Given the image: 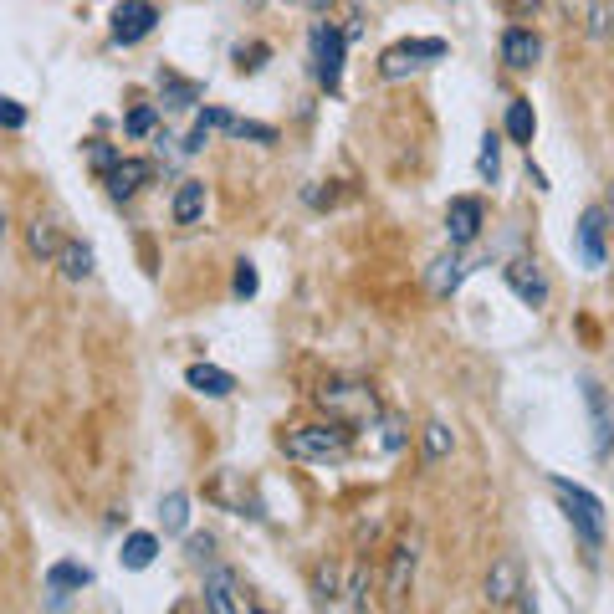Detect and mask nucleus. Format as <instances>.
<instances>
[{"label": "nucleus", "instance_id": "nucleus-1", "mask_svg": "<svg viewBox=\"0 0 614 614\" xmlns=\"http://www.w3.org/2000/svg\"><path fill=\"white\" fill-rule=\"evenodd\" d=\"M553 497L563 502V512L574 522V533L584 538V548L599 553L604 548V502L594 492H584L579 481H568V476H553Z\"/></svg>", "mask_w": 614, "mask_h": 614}, {"label": "nucleus", "instance_id": "nucleus-2", "mask_svg": "<svg viewBox=\"0 0 614 614\" xmlns=\"http://www.w3.org/2000/svg\"><path fill=\"white\" fill-rule=\"evenodd\" d=\"M282 451L292 461H343L348 456V430L338 420L328 425H297L282 435Z\"/></svg>", "mask_w": 614, "mask_h": 614}, {"label": "nucleus", "instance_id": "nucleus-3", "mask_svg": "<svg viewBox=\"0 0 614 614\" xmlns=\"http://www.w3.org/2000/svg\"><path fill=\"white\" fill-rule=\"evenodd\" d=\"M441 57H446V41H441V36L394 41V47L379 57V77H384V82H400V77H410V72H420V67H430V62H441Z\"/></svg>", "mask_w": 614, "mask_h": 614}, {"label": "nucleus", "instance_id": "nucleus-4", "mask_svg": "<svg viewBox=\"0 0 614 614\" xmlns=\"http://www.w3.org/2000/svg\"><path fill=\"white\" fill-rule=\"evenodd\" d=\"M343 52H348V41L333 21H318L313 26V77L323 93H338L343 87Z\"/></svg>", "mask_w": 614, "mask_h": 614}, {"label": "nucleus", "instance_id": "nucleus-5", "mask_svg": "<svg viewBox=\"0 0 614 614\" xmlns=\"http://www.w3.org/2000/svg\"><path fill=\"white\" fill-rule=\"evenodd\" d=\"M159 26V6L154 0H118L113 16H108V31L118 47H139V41Z\"/></svg>", "mask_w": 614, "mask_h": 614}, {"label": "nucleus", "instance_id": "nucleus-6", "mask_svg": "<svg viewBox=\"0 0 614 614\" xmlns=\"http://www.w3.org/2000/svg\"><path fill=\"white\" fill-rule=\"evenodd\" d=\"M318 400H323L328 415H338V425H343V420H374V415H379L374 394H369L364 384H343V379H333V384L318 389Z\"/></svg>", "mask_w": 614, "mask_h": 614}, {"label": "nucleus", "instance_id": "nucleus-7", "mask_svg": "<svg viewBox=\"0 0 614 614\" xmlns=\"http://www.w3.org/2000/svg\"><path fill=\"white\" fill-rule=\"evenodd\" d=\"M502 277H507V287H512L522 302H528V307H543V302H548V277L538 272V261H533V256H517V261H507Z\"/></svg>", "mask_w": 614, "mask_h": 614}, {"label": "nucleus", "instance_id": "nucleus-8", "mask_svg": "<svg viewBox=\"0 0 614 614\" xmlns=\"http://www.w3.org/2000/svg\"><path fill=\"white\" fill-rule=\"evenodd\" d=\"M149 180H154V164L149 159H118L113 169H103V185H108L113 200H134Z\"/></svg>", "mask_w": 614, "mask_h": 614}, {"label": "nucleus", "instance_id": "nucleus-9", "mask_svg": "<svg viewBox=\"0 0 614 614\" xmlns=\"http://www.w3.org/2000/svg\"><path fill=\"white\" fill-rule=\"evenodd\" d=\"M481 236V200L476 195H456L446 205V241L451 246H471Z\"/></svg>", "mask_w": 614, "mask_h": 614}, {"label": "nucleus", "instance_id": "nucleus-10", "mask_svg": "<svg viewBox=\"0 0 614 614\" xmlns=\"http://www.w3.org/2000/svg\"><path fill=\"white\" fill-rule=\"evenodd\" d=\"M584 405H589V425H594V456L604 461L614 451V415H609V400L594 379H584Z\"/></svg>", "mask_w": 614, "mask_h": 614}, {"label": "nucleus", "instance_id": "nucleus-11", "mask_svg": "<svg viewBox=\"0 0 614 614\" xmlns=\"http://www.w3.org/2000/svg\"><path fill=\"white\" fill-rule=\"evenodd\" d=\"M604 236H609V221H604V210L599 205H589L584 215H579V256L589 261V267H604Z\"/></svg>", "mask_w": 614, "mask_h": 614}, {"label": "nucleus", "instance_id": "nucleus-12", "mask_svg": "<svg viewBox=\"0 0 614 614\" xmlns=\"http://www.w3.org/2000/svg\"><path fill=\"white\" fill-rule=\"evenodd\" d=\"M517 594H522L517 563H512V558H497L492 574H487V604H492V609H507V604H517Z\"/></svg>", "mask_w": 614, "mask_h": 614}, {"label": "nucleus", "instance_id": "nucleus-13", "mask_svg": "<svg viewBox=\"0 0 614 614\" xmlns=\"http://www.w3.org/2000/svg\"><path fill=\"white\" fill-rule=\"evenodd\" d=\"M538 57H543V41H538L528 26H512V31L502 36V62H507V67L522 72V67H533Z\"/></svg>", "mask_w": 614, "mask_h": 614}, {"label": "nucleus", "instance_id": "nucleus-14", "mask_svg": "<svg viewBox=\"0 0 614 614\" xmlns=\"http://www.w3.org/2000/svg\"><path fill=\"white\" fill-rule=\"evenodd\" d=\"M154 82H159V93H164L159 108H169V113H180V108H195V103H200V82H190V77H180V72L159 67Z\"/></svg>", "mask_w": 614, "mask_h": 614}, {"label": "nucleus", "instance_id": "nucleus-15", "mask_svg": "<svg viewBox=\"0 0 614 614\" xmlns=\"http://www.w3.org/2000/svg\"><path fill=\"white\" fill-rule=\"evenodd\" d=\"M185 384L195 394H205V400H226V394H236V379L226 369H215V364H190L185 369Z\"/></svg>", "mask_w": 614, "mask_h": 614}, {"label": "nucleus", "instance_id": "nucleus-16", "mask_svg": "<svg viewBox=\"0 0 614 614\" xmlns=\"http://www.w3.org/2000/svg\"><path fill=\"white\" fill-rule=\"evenodd\" d=\"M205 604H210V614H236V579H231V568H210Z\"/></svg>", "mask_w": 614, "mask_h": 614}, {"label": "nucleus", "instance_id": "nucleus-17", "mask_svg": "<svg viewBox=\"0 0 614 614\" xmlns=\"http://www.w3.org/2000/svg\"><path fill=\"white\" fill-rule=\"evenodd\" d=\"M410 579H415V548L405 543V548H394V558H389V584H384L389 604H400V599H405Z\"/></svg>", "mask_w": 614, "mask_h": 614}, {"label": "nucleus", "instance_id": "nucleus-18", "mask_svg": "<svg viewBox=\"0 0 614 614\" xmlns=\"http://www.w3.org/2000/svg\"><path fill=\"white\" fill-rule=\"evenodd\" d=\"M205 215V185L200 180H185L174 190V226H195Z\"/></svg>", "mask_w": 614, "mask_h": 614}, {"label": "nucleus", "instance_id": "nucleus-19", "mask_svg": "<svg viewBox=\"0 0 614 614\" xmlns=\"http://www.w3.org/2000/svg\"><path fill=\"white\" fill-rule=\"evenodd\" d=\"M87 584H93V568H87V563H52L47 568V589L62 599V594H72V589H87Z\"/></svg>", "mask_w": 614, "mask_h": 614}, {"label": "nucleus", "instance_id": "nucleus-20", "mask_svg": "<svg viewBox=\"0 0 614 614\" xmlns=\"http://www.w3.org/2000/svg\"><path fill=\"white\" fill-rule=\"evenodd\" d=\"M57 261H62L67 282H87V277H93V246H82V241H62Z\"/></svg>", "mask_w": 614, "mask_h": 614}, {"label": "nucleus", "instance_id": "nucleus-21", "mask_svg": "<svg viewBox=\"0 0 614 614\" xmlns=\"http://www.w3.org/2000/svg\"><path fill=\"white\" fill-rule=\"evenodd\" d=\"M533 128H538L533 103H528V98H512V103H507V139H512V144H533Z\"/></svg>", "mask_w": 614, "mask_h": 614}, {"label": "nucleus", "instance_id": "nucleus-22", "mask_svg": "<svg viewBox=\"0 0 614 614\" xmlns=\"http://www.w3.org/2000/svg\"><path fill=\"white\" fill-rule=\"evenodd\" d=\"M159 558V538L154 533H128L123 538V568H134V574H139V568H149Z\"/></svg>", "mask_w": 614, "mask_h": 614}, {"label": "nucleus", "instance_id": "nucleus-23", "mask_svg": "<svg viewBox=\"0 0 614 614\" xmlns=\"http://www.w3.org/2000/svg\"><path fill=\"white\" fill-rule=\"evenodd\" d=\"M461 277H466V261H461V256H441V261L430 267V292L451 297V292L461 287Z\"/></svg>", "mask_w": 614, "mask_h": 614}, {"label": "nucleus", "instance_id": "nucleus-24", "mask_svg": "<svg viewBox=\"0 0 614 614\" xmlns=\"http://www.w3.org/2000/svg\"><path fill=\"white\" fill-rule=\"evenodd\" d=\"M221 134H231V139H251V144H277V128H272V123H251V118H236V113H226Z\"/></svg>", "mask_w": 614, "mask_h": 614}, {"label": "nucleus", "instance_id": "nucleus-25", "mask_svg": "<svg viewBox=\"0 0 614 614\" xmlns=\"http://www.w3.org/2000/svg\"><path fill=\"white\" fill-rule=\"evenodd\" d=\"M159 522H164V533H185L190 528V497L185 492H169L159 502Z\"/></svg>", "mask_w": 614, "mask_h": 614}, {"label": "nucleus", "instance_id": "nucleus-26", "mask_svg": "<svg viewBox=\"0 0 614 614\" xmlns=\"http://www.w3.org/2000/svg\"><path fill=\"white\" fill-rule=\"evenodd\" d=\"M451 446H456L451 425H446V420H430V425H425V461H430V466H435V461H446V456H451Z\"/></svg>", "mask_w": 614, "mask_h": 614}, {"label": "nucleus", "instance_id": "nucleus-27", "mask_svg": "<svg viewBox=\"0 0 614 614\" xmlns=\"http://www.w3.org/2000/svg\"><path fill=\"white\" fill-rule=\"evenodd\" d=\"M476 174H481V180H487V185H497V174H502V139H497V134H487V139H481Z\"/></svg>", "mask_w": 614, "mask_h": 614}, {"label": "nucleus", "instance_id": "nucleus-28", "mask_svg": "<svg viewBox=\"0 0 614 614\" xmlns=\"http://www.w3.org/2000/svg\"><path fill=\"white\" fill-rule=\"evenodd\" d=\"M31 256H57L62 251V241H57V226L52 221H31Z\"/></svg>", "mask_w": 614, "mask_h": 614}, {"label": "nucleus", "instance_id": "nucleus-29", "mask_svg": "<svg viewBox=\"0 0 614 614\" xmlns=\"http://www.w3.org/2000/svg\"><path fill=\"white\" fill-rule=\"evenodd\" d=\"M267 57H272L267 41H251V47H236V67H241V72H261V62H267Z\"/></svg>", "mask_w": 614, "mask_h": 614}, {"label": "nucleus", "instance_id": "nucleus-30", "mask_svg": "<svg viewBox=\"0 0 614 614\" xmlns=\"http://www.w3.org/2000/svg\"><path fill=\"white\" fill-rule=\"evenodd\" d=\"M313 589H318V599H323V604H333V599H338V568H333V563H318Z\"/></svg>", "mask_w": 614, "mask_h": 614}, {"label": "nucleus", "instance_id": "nucleus-31", "mask_svg": "<svg viewBox=\"0 0 614 614\" xmlns=\"http://www.w3.org/2000/svg\"><path fill=\"white\" fill-rule=\"evenodd\" d=\"M154 123H159V113H154V108H134L123 128H128L134 139H149V134H154Z\"/></svg>", "mask_w": 614, "mask_h": 614}, {"label": "nucleus", "instance_id": "nucleus-32", "mask_svg": "<svg viewBox=\"0 0 614 614\" xmlns=\"http://www.w3.org/2000/svg\"><path fill=\"white\" fill-rule=\"evenodd\" d=\"M231 287H236V297H256L261 277H256V267H251V261H236V277H231Z\"/></svg>", "mask_w": 614, "mask_h": 614}, {"label": "nucleus", "instance_id": "nucleus-33", "mask_svg": "<svg viewBox=\"0 0 614 614\" xmlns=\"http://www.w3.org/2000/svg\"><path fill=\"white\" fill-rule=\"evenodd\" d=\"M589 36L594 41L609 36V0H589Z\"/></svg>", "mask_w": 614, "mask_h": 614}, {"label": "nucleus", "instance_id": "nucleus-34", "mask_svg": "<svg viewBox=\"0 0 614 614\" xmlns=\"http://www.w3.org/2000/svg\"><path fill=\"white\" fill-rule=\"evenodd\" d=\"M87 159H93L98 169H113V164H118L123 154H118L113 144H103V139H93V144H87Z\"/></svg>", "mask_w": 614, "mask_h": 614}, {"label": "nucleus", "instance_id": "nucleus-35", "mask_svg": "<svg viewBox=\"0 0 614 614\" xmlns=\"http://www.w3.org/2000/svg\"><path fill=\"white\" fill-rule=\"evenodd\" d=\"M210 144V123L205 118H195V128H190V139H185V154H200Z\"/></svg>", "mask_w": 614, "mask_h": 614}, {"label": "nucleus", "instance_id": "nucleus-36", "mask_svg": "<svg viewBox=\"0 0 614 614\" xmlns=\"http://www.w3.org/2000/svg\"><path fill=\"white\" fill-rule=\"evenodd\" d=\"M0 123H6V128H21V123H26V108L11 103V98H0Z\"/></svg>", "mask_w": 614, "mask_h": 614}, {"label": "nucleus", "instance_id": "nucleus-37", "mask_svg": "<svg viewBox=\"0 0 614 614\" xmlns=\"http://www.w3.org/2000/svg\"><path fill=\"white\" fill-rule=\"evenodd\" d=\"M502 6H507V16H517V21H522V16H533V11L543 6V0H502Z\"/></svg>", "mask_w": 614, "mask_h": 614}, {"label": "nucleus", "instance_id": "nucleus-38", "mask_svg": "<svg viewBox=\"0 0 614 614\" xmlns=\"http://www.w3.org/2000/svg\"><path fill=\"white\" fill-rule=\"evenodd\" d=\"M210 548H215L210 538H190V558H195V563H205V558H210Z\"/></svg>", "mask_w": 614, "mask_h": 614}, {"label": "nucleus", "instance_id": "nucleus-39", "mask_svg": "<svg viewBox=\"0 0 614 614\" xmlns=\"http://www.w3.org/2000/svg\"><path fill=\"white\" fill-rule=\"evenodd\" d=\"M599 210H604V221H609V231H614V185H609V195H604V205H599Z\"/></svg>", "mask_w": 614, "mask_h": 614}, {"label": "nucleus", "instance_id": "nucleus-40", "mask_svg": "<svg viewBox=\"0 0 614 614\" xmlns=\"http://www.w3.org/2000/svg\"><path fill=\"white\" fill-rule=\"evenodd\" d=\"M517 604H522V614H538V604H533V594H528V589L517 594Z\"/></svg>", "mask_w": 614, "mask_h": 614}, {"label": "nucleus", "instance_id": "nucleus-41", "mask_svg": "<svg viewBox=\"0 0 614 614\" xmlns=\"http://www.w3.org/2000/svg\"><path fill=\"white\" fill-rule=\"evenodd\" d=\"M6 231H11V226H6V210H0V241H6Z\"/></svg>", "mask_w": 614, "mask_h": 614}, {"label": "nucleus", "instance_id": "nucleus-42", "mask_svg": "<svg viewBox=\"0 0 614 614\" xmlns=\"http://www.w3.org/2000/svg\"><path fill=\"white\" fill-rule=\"evenodd\" d=\"M246 6H251V11H256V6H267V0H246Z\"/></svg>", "mask_w": 614, "mask_h": 614}, {"label": "nucleus", "instance_id": "nucleus-43", "mask_svg": "<svg viewBox=\"0 0 614 614\" xmlns=\"http://www.w3.org/2000/svg\"><path fill=\"white\" fill-rule=\"evenodd\" d=\"M389 614H405V609H400V604H389Z\"/></svg>", "mask_w": 614, "mask_h": 614}]
</instances>
